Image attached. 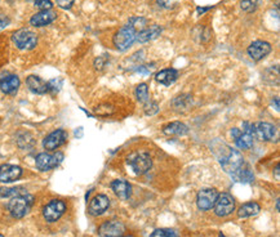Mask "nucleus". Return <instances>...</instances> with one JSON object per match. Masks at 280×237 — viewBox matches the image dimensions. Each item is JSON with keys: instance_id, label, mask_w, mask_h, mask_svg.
Wrapping results in <instances>:
<instances>
[{"instance_id": "18", "label": "nucleus", "mask_w": 280, "mask_h": 237, "mask_svg": "<svg viewBox=\"0 0 280 237\" xmlns=\"http://www.w3.org/2000/svg\"><path fill=\"white\" fill-rule=\"evenodd\" d=\"M20 79L16 75H8L5 78L0 79V90L4 94H14L20 88Z\"/></svg>"}, {"instance_id": "44", "label": "nucleus", "mask_w": 280, "mask_h": 237, "mask_svg": "<svg viewBox=\"0 0 280 237\" xmlns=\"http://www.w3.org/2000/svg\"><path fill=\"white\" fill-rule=\"evenodd\" d=\"M0 237H4V236H3V235H0Z\"/></svg>"}, {"instance_id": "32", "label": "nucleus", "mask_w": 280, "mask_h": 237, "mask_svg": "<svg viewBox=\"0 0 280 237\" xmlns=\"http://www.w3.org/2000/svg\"><path fill=\"white\" fill-rule=\"evenodd\" d=\"M150 237H177V234L173 230H168V228H160L155 230Z\"/></svg>"}, {"instance_id": "2", "label": "nucleus", "mask_w": 280, "mask_h": 237, "mask_svg": "<svg viewBox=\"0 0 280 237\" xmlns=\"http://www.w3.org/2000/svg\"><path fill=\"white\" fill-rule=\"evenodd\" d=\"M137 34L135 28L131 25H125L119 30L114 36V45L117 46V50H128L133 44H135L136 39H137Z\"/></svg>"}, {"instance_id": "13", "label": "nucleus", "mask_w": 280, "mask_h": 237, "mask_svg": "<svg viewBox=\"0 0 280 237\" xmlns=\"http://www.w3.org/2000/svg\"><path fill=\"white\" fill-rule=\"evenodd\" d=\"M22 173H23V170L21 167L11 165V164H3V165H0V182L1 183L16 182L22 177Z\"/></svg>"}, {"instance_id": "41", "label": "nucleus", "mask_w": 280, "mask_h": 237, "mask_svg": "<svg viewBox=\"0 0 280 237\" xmlns=\"http://www.w3.org/2000/svg\"><path fill=\"white\" fill-rule=\"evenodd\" d=\"M277 210H278V212H279V200H278V201H277Z\"/></svg>"}, {"instance_id": "15", "label": "nucleus", "mask_w": 280, "mask_h": 237, "mask_svg": "<svg viewBox=\"0 0 280 237\" xmlns=\"http://www.w3.org/2000/svg\"><path fill=\"white\" fill-rule=\"evenodd\" d=\"M110 206V200L106 195H96L91 200L88 206V212L91 215L98 216L102 215Z\"/></svg>"}, {"instance_id": "10", "label": "nucleus", "mask_w": 280, "mask_h": 237, "mask_svg": "<svg viewBox=\"0 0 280 237\" xmlns=\"http://www.w3.org/2000/svg\"><path fill=\"white\" fill-rule=\"evenodd\" d=\"M252 135L253 138H257L259 141H274L277 137V128L269 123H256L253 124Z\"/></svg>"}, {"instance_id": "45", "label": "nucleus", "mask_w": 280, "mask_h": 237, "mask_svg": "<svg viewBox=\"0 0 280 237\" xmlns=\"http://www.w3.org/2000/svg\"><path fill=\"white\" fill-rule=\"evenodd\" d=\"M177 237H178V236H177Z\"/></svg>"}, {"instance_id": "26", "label": "nucleus", "mask_w": 280, "mask_h": 237, "mask_svg": "<svg viewBox=\"0 0 280 237\" xmlns=\"http://www.w3.org/2000/svg\"><path fill=\"white\" fill-rule=\"evenodd\" d=\"M17 145L20 149L28 150L35 145V141L28 131H20L17 134Z\"/></svg>"}, {"instance_id": "43", "label": "nucleus", "mask_w": 280, "mask_h": 237, "mask_svg": "<svg viewBox=\"0 0 280 237\" xmlns=\"http://www.w3.org/2000/svg\"><path fill=\"white\" fill-rule=\"evenodd\" d=\"M121 237H133V236H131V235H129V236H124V235H123V236Z\"/></svg>"}, {"instance_id": "23", "label": "nucleus", "mask_w": 280, "mask_h": 237, "mask_svg": "<svg viewBox=\"0 0 280 237\" xmlns=\"http://www.w3.org/2000/svg\"><path fill=\"white\" fill-rule=\"evenodd\" d=\"M178 78L177 70L174 68H165V70L159 71L158 74L155 75V80L158 83L163 85H170L173 84Z\"/></svg>"}, {"instance_id": "36", "label": "nucleus", "mask_w": 280, "mask_h": 237, "mask_svg": "<svg viewBox=\"0 0 280 237\" xmlns=\"http://www.w3.org/2000/svg\"><path fill=\"white\" fill-rule=\"evenodd\" d=\"M94 111H96V113L101 115V116H106V115H110V113L114 112L113 107L110 106H99Z\"/></svg>"}, {"instance_id": "8", "label": "nucleus", "mask_w": 280, "mask_h": 237, "mask_svg": "<svg viewBox=\"0 0 280 237\" xmlns=\"http://www.w3.org/2000/svg\"><path fill=\"white\" fill-rule=\"evenodd\" d=\"M66 212V204L62 200H52L43 208V216L47 222L53 223L60 219Z\"/></svg>"}, {"instance_id": "19", "label": "nucleus", "mask_w": 280, "mask_h": 237, "mask_svg": "<svg viewBox=\"0 0 280 237\" xmlns=\"http://www.w3.org/2000/svg\"><path fill=\"white\" fill-rule=\"evenodd\" d=\"M111 188H113L114 194L121 200H128L132 195V186L129 182L124 181V179H117L111 183Z\"/></svg>"}, {"instance_id": "29", "label": "nucleus", "mask_w": 280, "mask_h": 237, "mask_svg": "<svg viewBox=\"0 0 280 237\" xmlns=\"http://www.w3.org/2000/svg\"><path fill=\"white\" fill-rule=\"evenodd\" d=\"M259 0H240V8L247 13H252L257 9Z\"/></svg>"}, {"instance_id": "22", "label": "nucleus", "mask_w": 280, "mask_h": 237, "mask_svg": "<svg viewBox=\"0 0 280 237\" xmlns=\"http://www.w3.org/2000/svg\"><path fill=\"white\" fill-rule=\"evenodd\" d=\"M163 133L167 135H176V137H181V135H186L188 133L187 125H185L184 123L180 121H173L169 124L164 125Z\"/></svg>"}, {"instance_id": "34", "label": "nucleus", "mask_w": 280, "mask_h": 237, "mask_svg": "<svg viewBox=\"0 0 280 237\" xmlns=\"http://www.w3.org/2000/svg\"><path fill=\"white\" fill-rule=\"evenodd\" d=\"M158 111H159V105L155 102H147V105L145 106L146 115H150V116H151V115H155Z\"/></svg>"}, {"instance_id": "21", "label": "nucleus", "mask_w": 280, "mask_h": 237, "mask_svg": "<svg viewBox=\"0 0 280 237\" xmlns=\"http://www.w3.org/2000/svg\"><path fill=\"white\" fill-rule=\"evenodd\" d=\"M162 31H163V28L160 27V26L158 25L149 26V27L143 28L142 31H140L139 34H137V39H136V42L147 43L150 42V40H154L162 34Z\"/></svg>"}, {"instance_id": "30", "label": "nucleus", "mask_w": 280, "mask_h": 237, "mask_svg": "<svg viewBox=\"0 0 280 237\" xmlns=\"http://www.w3.org/2000/svg\"><path fill=\"white\" fill-rule=\"evenodd\" d=\"M191 102V97L190 96H180L173 101V106L177 108V110H181V108H187L188 105Z\"/></svg>"}, {"instance_id": "12", "label": "nucleus", "mask_w": 280, "mask_h": 237, "mask_svg": "<svg viewBox=\"0 0 280 237\" xmlns=\"http://www.w3.org/2000/svg\"><path fill=\"white\" fill-rule=\"evenodd\" d=\"M124 232L125 226L119 220H107L98 230L99 237H121Z\"/></svg>"}, {"instance_id": "37", "label": "nucleus", "mask_w": 280, "mask_h": 237, "mask_svg": "<svg viewBox=\"0 0 280 237\" xmlns=\"http://www.w3.org/2000/svg\"><path fill=\"white\" fill-rule=\"evenodd\" d=\"M56 3L62 9H70L74 5L75 0H56Z\"/></svg>"}, {"instance_id": "28", "label": "nucleus", "mask_w": 280, "mask_h": 237, "mask_svg": "<svg viewBox=\"0 0 280 237\" xmlns=\"http://www.w3.org/2000/svg\"><path fill=\"white\" fill-rule=\"evenodd\" d=\"M136 97L139 99V102L141 103H147L149 102V88L147 84L142 83L136 88Z\"/></svg>"}, {"instance_id": "6", "label": "nucleus", "mask_w": 280, "mask_h": 237, "mask_svg": "<svg viewBox=\"0 0 280 237\" xmlns=\"http://www.w3.org/2000/svg\"><path fill=\"white\" fill-rule=\"evenodd\" d=\"M62 160H64V153L43 152L36 156L35 165L40 172H48V170H52L58 167L62 163Z\"/></svg>"}, {"instance_id": "9", "label": "nucleus", "mask_w": 280, "mask_h": 237, "mask_svg": "<svg viewBox=\"0 0 280 237\" xmlns=\"http://www.w3.org/2000/svg\"><path fill=\"white\" fill-rule=\"evenodd\" d=\"M217 196H218V192L214 190V188H203L200 190L196 196V204H198V208L203 212H207V210H210L216 204Z\"/></svg>"}, {"instance_id": "1", "label": "nucleus", "mask_w": 280, "mask_h": 237, "mask_svg": "<svg viewBox=\"0 0 280 237\" xmlns=\"http://www.w3.org/2000/svg\"><path fill=\"white\" fill-rule=\"evenodd\" d=\"M34 205V196L28 194H21V195L14 196L11 198V201L8 202V212L16 219H21L28 212L31 210Z\"/></svg>"}, {"instance_id": "27", "label": "nucleus", "mask_w": 280, "mask_h": 237, "mask_svg": "<svg viewBox=\"0 0 280 237\" xmlns=\"http://www.w3.org/2000/svg\"><path fill=\"white\" fill-rule=\"evenodd\" d=\"M22 187H0V198L14 197V196L25 194Z\"/></svg>"}, {"instance_id": "20", "label": "nucleus", "mask_w": 280, "mask_h": 237, "mask_svg": "<svg viewBox=\"0 0 280 237\" xmlns=\"http://www.w3.org/2000/svg\"><path fill=\"white\" fill-rule=\"evenodd\" d=\"M26 85L35 94H46L48 92V83L35 76V75H31V76H28L26 79Z\"/></svg>"}, {"instance_id": "40", "label": "nucleus", "mask_w": 280, "mask_h": 237, "mask_svg": "<svg viewBox=\"0 0 280 237\" xmlns=\"http://www.w3.org/2000/svg\"><path fill=\"white\" fill-rule=\"evenodd\" d=\"M279 164L277 165V168H275V179L277 181H280V170H279Z\"/></svg>"}, {"instance_id": "11", "label": "nucleus", "mask_w": 280, "mask_h": 237, "mask_svg": "<svg viewBox=\"0 0 280 237\" xmlns=\"http://www.w3.org/2000/svg\"><path fill=\"white\" fill-rule=\"evenodd\" d=\"M68 141V131L64 129H57L47 135L44 141H43V147L47 151H54V150L60 149L61 146L64 145L65 142Z\"/></svg>"}, {"instance_id": "33", "label": "nucleus", "mask_w": 280, "mask_h": 237, "mask_svg": "<svg viewBox=\"0 0 280 237\" xmlns=\"http://www.w3.org/2000/svg\"><path fill=\"white\" fill-rule=\"evenodd\" d=\"M35 7L40 11H50L53 7V3L50 0H35Z\"/></svg>"}, {"instance_id": "42", "label": "nucleus", "mask_w": 280, "mask_h": 237, "mask_svg": "<svg viewBox=\"0 0 280 237\" xmlns=\"http://www.w3.org/2000/svg\"><path fill=\"white\" fill-rule=\"evenodd\" d=\"M218 237H226V236H225L224 234H220V236H218Z\"/></svg>"}, {"instance_id": "5", "label": "nucleus", "mask_w": 280, "mask_h": 237, "mask_svg": "<svg viewBox=\"0 0 280 237\" xmlns=\"http://www.w3.org/2000/svg\"><path fill=\"white\" fill-rule=\"evenodd\" d=\"M220 163L222 169H224L227 174H230V175H233L236 170L240 169L245 164L241 153L239 152V151H236V150L231 149H229V152L226 153V156L221 157Z\"/></svg>"}, {"instance_id": "38", "label": "nucleus", "mask_w": 280, "mask_h": 237, "mask_svg": "<svg viewBox=\"0 0 280 237\" xmlns=\"http://www.w3.org/2000/svg\"><path fill=\"white\" fill-rule=\"evenodd\" d=\"M9 23H11V20H9V17H8V16H5V14H0V31H1V30H4V28L7 27V26H9Z\"/></svg>"}, {"instance_id": "7", "label": "nucleus", "mask_w": 280, "mask_h": 237, "mask_svg": "<svg viewBox=\"0 0 280 237\" xmlns=\"http://www.w3.org/2000/svg\"><path fill=\"white\" fill-rule=\"evenodd\" d=\"M214 214L217 216H229L230 214H233V212L235 210V200L234 197L227 194V192H222V194H218L216 200V204H214Z\"/></svg>"}, {"instance_id": "4", "label": "nucleus", "mask_w": 280, "mask_h": 237, "mask_svg": "<svg viewBox=\"0 0 280 237\" xmlns=\"http://www.w3.org/2000/svg\"><path fill=\"white\" fill-rule=\"evenodd\" d=\"M128 164L137 175H143L153 167V160L147 152H135L128 157Z\"/></svg>"}, {"instance_id": "25", "label": "nucleus", "mask_w": 280, "mask_h": 237, "mask_svg": "<svg viewBox=\"0 0 280 237\" xmlns=\"http://www.w3.org/2000/svg\"><path fill=\"white\" fill-rule=\"evenodd\" d=\"M261 212V206L257 202H247L244 205H241L238 210L239 218H249V216L257 215Z\"/></svg>"}, {"instance_id": "14", "label": "nucleus", "mask_w": 280, "mask_h": 237, "mask_svg": "<svg viewBox=\"0 0 280 237\" xmlns=\"http://www.w3.org/2000/svg\"><path fill=\"white\" fill-rule=\"evenodd\" d=\"M247 52H248V56L253 61H261L271 52V45L267 42H263V40H256L248 46Z\"/></svg>"}, {"instance_id": "39", "label": "nucleus", "mask_w": 280, "mask_h": 237, "mask_svg": "<svg viewBox=\"0 0 280 237\" xmlns=\"http://www.w3.org/2000/svg\"><path fill=\"white\" fill-rule=\"evenodd\" d=\"M210 9H212V7H204V8L199 7L198 9H196V12H198V14H204L206 12L210 11Z\"/></svg>"}, {"instance_id": "35", "label": "nucleus", "mask_w": 280, "mask_h": 237, "mask_svg": "<svg viewBox=\"0 0 280 237\" xmlns=\"http://www.w3.org/2000/svg\"><path fill=\"white\" fill-rule=\"evenodd\" d=\"M158 4H159L162 8H165V9H172L177 5L178 0H156Z\"/></svg>"}, {"instance_id": "31", "label": "nucleus", "mask_w": 280, "mask_h": 237, "mask_svg": "<svg viewBox=\"0 0 280 237\" xmlns=\"http://www.w3.org/2000/svg\"><path fill=\"white\" fill-rule=\"evenodd\" d=\"M146 23H147V21H146L145 18L132 17L131 20H129V23H128V25H131L132 27L135 28L136 31L140 32V31H142L143 28H146Z\"/></svg>"}, {"instance_id": "3", "label": "nucleus", "mask_w": 280, "mask_h": 237, "mask_svg": "<svg viewBox=\"0 0 280 237\" xmlns=\"http://www.w3.org/2000/svg\"><path fill=\"white\" fill-rule=\"evenodd\" d=\"M12 40L18 49L30 50L38 44V35L28 28H21L12 35Z\"/></svg>"}, {"instance_id": "24", "label": "nucleus", "mask_w": 280, "mask_h": 237, "mask_svg": "<svg viewBox=\"0 0 280 237\" xmlns=\"http://www.w3.org/2000/svg\"><path fill=\"white\" fill-rule=\"evenodd\" d=\"M231 177L235 182H239V183H252L255 181V175H253L252 170L247 164H244L240 169L236 170Z\"/></svg>"}, {"instance_id": "17", "label": "nucleus", "mask_w": 280, "mask_h": 237, "mask_svg": "<svg viewBox=\"0 0 280 237\" xmlns=\"http://www.w3.org/2000/svg\"><path fill=\"white\" fill-rule=\"evenodd\" d=\"M57 18L56 12L53 11H40L39 13L34 14L30 18V25L34 27H44L47 25H50Z\"/></svg>"}, {"instance_id": "16", "label": "nucleus", "mask_w": 280, "mask_h": 237, "mask_svg": "<svg viewBox=\"0 0 280 237\" xmlns=\"http://www.w3.org/2000/svg\"><path fill=\"white\" fill-rule=\"evenodd\" d=\"M231 135L233 138L235 139V145L236 147L240 150H249L253 147V143H255V138L249 133H245V131H241L238 128H234L231 130Z\"/></svg>"}]
</instances>
